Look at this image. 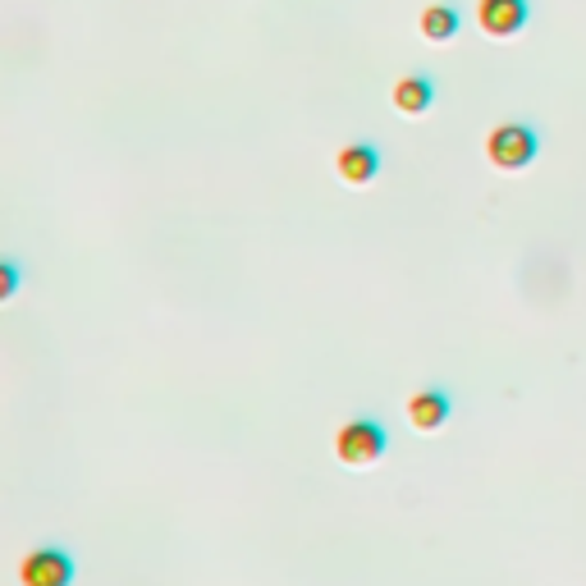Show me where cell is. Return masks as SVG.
<instances>
[{"label": "cell", "mask_w": 586, "mask_h": 586, "mask_svg": "<svg viewBox=\"0 0 586 586\" xmlns=\"http://www.w3.org/2000/svg\"><path fill=\"white\" fill-rule=\"evenodd\" d=\"M385 449H389V431L381 417H366V412H358V417H349L335 431V459L344 467H372L385 459Z\"/></svg>", "instance_id": "1"}, {"label": "cell", "mask_w": 586, "mask_h": 586, "mask_svg": "<svg viewBox=\"0 0 586 586\" xmlns=\"http://www.w3.org/2000/svg\"><path fill=\"white\" fill-rule=\"evenodd\" d=\"M486 157L499 170H527L540 157V128L527 120H504L486 134Z\"/></svg>", "instance_id": "2"}, {"label": "cell", "mask_w": 586, "mask_h": 586, "mask_svg": "<svg viewBox=\"0 0 586 586\" xmlns=\"http://www.w3.org/2000/svg\"><path fill=\"white\" fill-rule=\"evenodd\" d=\"M74 577H78V559L60 540H41L18 563V582L24 586H74Z\"/></svg>", "instance_id": "3"}, {"label": "cell", "mask_w": 586, "mask_h": 586, "mask_svg": "<svg viewBox=\"0 0 586 586\" xmlns=\"http://www.w3.org/2000/svg\"><path fill=\"white\" fill-rule=\"evenodd\" d=\"M335 175L349 184V188L376 184V175H381V142H372V138L344 142V147L335 151Z\"/></svg>", "instance_id": "4"}, {"label": "cell", "mask_w": 586, "mask_h": 586, "mask_svg": "<svg viewBox=\"0 0 586 586\" xmlns=\"http://www.w3.org/2000/svg\"><path fill=\"white\" fill-rule=\"evenodd\" d=\"M532 18V0H476V28L486 37H518Z\"/></svg>", "instance_id": "5"}, {"label": "cell", "mask_w": 586, "mask_h": 586, "mask_svg": "<svg viewBox=\"0 0 586 586\" xmlns=\"http://www.w3.org/2000/svg\"><path fill=\"white\" fill-rule=\"evenodd\" d=\"M403 412H408V422L417 431H440L449 422V412H453V395L445 385H422V389H412L408 395Z\"/></svg>", "instance_id": "6"}, {"label": "cell", "mask_w": 586, "mask_h": 586, "mask_svg": "<svg viewBox=\"0 0 586 586\" xmlns=\"http://www.w3.org/2000/svg\"><path fill=\"white\" fill-rule=\"evenodd\" d=\"M436 97H440V88H436V78H431L426 70H412V74H403L395 83V105L403 115H426Z\"/></svg>", "instance_id": "7"}, {"label": "cell", "mask_w": 586, "mask_h": 586, "mask_svg": "<svg viewBox=\"0 0 586 586\" xmlns=\"http://www.w3.org/2000/svg\"><path fill=\"white\" fill-rule=\"evenodd\" d=\"M459 28H463V10L453 5V0H436V5L422 10V37L436 41V47L459 37Z\"/></svg>", "instance_id": "8"}, {"label": "cell", "mask_w": 586, "mask_h": 586, "mask_svg": "<svg viewBox=\"0 0 586 586\" xmlns=\"http://www.w3.org/2000/svg\"><path fill=\"white\" fill-rule=\"evenodd\" d=\"M18 279H24V271H18L14 257H5V266H0V294L14 298V294H18Z\"/></svg>", "instance_id": "9"}]
</instances>
